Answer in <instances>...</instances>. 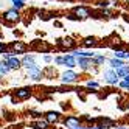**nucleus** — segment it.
Returning <instances> with one entry per match:
<instances>
[{"label":"nucleus","mask_w":129,"mask_h":129,"mask_svg":"<svg viewBox=\"0 0 129 129\" xmlns=\"http://www.w3.org/2000/svg\"><path fill=\"white\" fill-rule=\"evenodd\" d=\"M19 20H20V11L16 8H10V10H5L2 13V22L6 25H14Z\"/></svg>","instance_id":"obj_1"},{"label":"nucleus","mask_w":129,"mask_h":129,"mask_svg":"<svg viewBox=\"0 0 129 129\" xmlns=\"http://www.w3.org/2000/svg\"><path fill=\"white\" fill-rule=\"evenodd\" d=\"M56 45L61 50H75L76 48V41L72 38V36H66V38H58L56 39Z\"/></svg>","instance_id":"obj_2"},{"label":"nucleus","mask_w":129,"mask_h":129,"mask_svg":"<svg viewBox=\"0 0 129 129\" xmlns=\"http://www.w3.org/2000/svg\"><path fill=\"white\" fill-rule=\"evenodd\" d=\"M79 20H84V19H89V17H92V11H90V8L86 6V5H78L75 8H72V11Z\"/></svg>","instance_id":"obj_3"},{"label":"nucleus","mask_w":129,"mask_h":129,"mask_svg":"<svg viewBox=\"0 0 129 129\" xmlns=\"http://www.w3.org/2000/svg\"><path fill=\"white\" fill-rule=\"evenodd\" d=\"M61 82L62 84H75V82H78V78H79V75L75 72V70H66V72H62L61 73Z\"/></svg>","instance_id":"obj_4"},{"label":"nucleus","mask_w":129,"mask_h":129,"mask_svg":"<svg viewBox=\"0 0 129 129\" xmlns=\"http://www.w3.org/2000/svg\"><path fill=\"white\" fill-rule=\"evenodd\" d=\"M103 78H104V82H106V84H109V86H118V82L121 81V79L117 76L115 70L110 69V67L103 72Z\"/></svg>","instance_id":"obj_5"},{"label":"nucleus","mask_w":129,"mask_h":129,"mask_svg":"<svg viewBox=\"0 0 129 129\" xmlns=\"http://www.w3.org/2000/svg\"><path fill=\"white\" fill-rule=\"evenodd\" d=\"M62 123H64V127L66 129H76L82 124V120L76 115H66Z\"/></svg>","instance_id":"obj_6"},{"label":"nucleus","mask_w":129,"mask_h":129,"mask_svg":"<svg viewBox=\"0 0 129 129\" xmlns=\"http://www.w3.org/2000/svg\"><path fill=\"white\" fill-rule=\"evenodd\" d=\"M26 73H28V79H31V81H34V82H39L42 78H44V70L41 69V66H33L31 69H28L26 70Z\"/></svg>","instance_id":"obj_7"},{"label":"nucleus","mask_w":129,"mask_h":129,"mask_svg":"<svg viewBox=\"0 0 129 129\" xmlns=\"http://www.w3.org/2000/svg\"><path fill=\"white\" fill-rule=\"evenodd\" d=\"M10 50L13 51L14 56H17V54H26L28 45H26L25 42H22V41H14V42L10 45Z\"/></svg>","instance_id":"obj_8"},{"label":"nucleus","mask_w":129,"mask_h":129,"mask_svg":"<svg viewBox=\"0 0 129 129\" xmlns=\"http://www.w3.org/2000/svg\"><path fill=\"white\" fill-rule=\"evenodd\" d=\"M31 95H33V89H31V87H28V86H25V87H19V89H16V92H14V98H17L19 101H25V100H28Z\"/></svg>","instance_id":"obj_9"},{"label":"nucleus","mask_w":129,"mask_h":129,"mask_svg":"<svg viewBox=\"0 0 129 129\" xmlns=\"http://www.w3.org/2000/svg\"><path fill=\"white\" fill-rule=\"evenodd\" d=\"M100 45V41L98 38H95V36H87V38H84L81 41V47L84 50H90V48H96Z\"/></svg>","instance_id":"obj_10"},{"label":"nucleus","mask_w":129,"mask_h":129,"mask_svg":"<svg viewBox=\"0 0 129 129\" xmlns=\"http://www.w3.org/2000/svg\"><path fill=\"white\" fill-rule=\"evenodd\" d=\"M44 120L48 124H56V123L61 121V114L56 112V110H48V112L44 114Z\"/></svg>","instance_id":"obj_11"},{"label":"nucleus","mask_w":129,"mask_h":129,"mask_svg":"<svg viewBox=\"0 0 129 129\" xmlns=\"http://www.w3.org/2000/svg\"><path fill=\"white\" fill-rule=\"evenodd\" d=\"M20 61H22V67L28 70V69H31L33 66H36V54H33V53L28 54V53H26V54H23V58H22Z\"/></svg>","instance_id":"obj_12"},{"label":"nucleus","mask_w":129,"mask_h":129,"mask_svg":"<svg viewBox=\"0 0 129 129\" xmlns=\"http://www.w3.org/2000/svg\"><path fill=\"white\" fill-rule=\"evenodd\" d=\"M62 58H64V67H67L69 70H73V69L76 67V58L73 56L72 53L62 54Z\"/></svg>","instance_id":"obj_13"},{"label":"nucleus","mask_w":129,"mask_h":129,"mask_svg":"<svg viewBox=\"0 0 129 129\" xmlns=\"http://www.w3.org/2000/svg\"><path fill=\"white\" fill-rule=\"evenodd\" d=\"M76 67H79L82 72L92 70V59H89V58H76Z\"/></svg>","instance_id":"obj_14"},{"label":"nucleus","mask_w":129,"mask_h":129,"mask_svg":"<svg viewBox=\"0 0 129 129\" xmlns=\"http://www.w3.org/2000/svg\"><path fill=\"white\" fill-rule=\"evenodd\" d=\"M33 48L34 50H38V51H42L44 54L45 53H48L50 51V44H47L45 41H34V44H33Z\"/></svg>","instance_id":"obj_15"},{"label":"nucleus","mask_w":129,"mask_h":129,"mask_svg":"<svg viewBox=\"0 0 129 129\" xmlns=\"http://www.w3.org/2000/svg\"><path fill=\"white\" fill-rule=\"evenodd\" d=\"M107 64H109V67L110 69H114V70H118V69H121L126 66V62L121 61V59H117V58H109L107 59Z\"/></svg>","instance_id":"obj_16"},{"label":"nucleus","mask_w":129,"mask_h":129,"mask_svg":"<svg viewBox=\"0 0 129 129\" xmlns=\"http://www.w3.org/2000/svg\"><path fill=\"white\" fill-rule=\"evenodd\" d=\"M6 64H8V67H10L11 70H19L22 67V61L17 58V56H11L10 59L6 61Z\"/></svg>","instance_id":"obj_17"},{"label":"nucleus","mask_w":129,"mask_h":129,"mask_svg":"<svg viewBox=\"0 0 129 129\" xmlns=\"http://www.w3.org/2000/svg\"><path fill=\"white\" fill-rule=\"evenodd\" d=\"M106 62H107L106 54H100V53H96L95 58L92 59V66H93V67H101V66H104Z\"/></svg>","instance_id":"obj_18"},{"label":"nucleus","mask_w":129,"mask_h":129,"mask_svg":"<svg viewBox=\"0 0 129 129\" xmlns=\"http://www.w3.org/2000/svg\"><path fill=\"white\" fill-rule=\"evenodd\" d=\"M98 126H101L103 129H110V127L115 126V121H114V120H110V118H107V117H104V118H100L98 120Z\"/></svg>","instance_id":"obj_19"},{"label":"nucleus","mask_w":129,"mask_h":129,"mask_svg":"<svg viewBox=\"0 0 129 129\" xmlns=\"http://www.w3.org/2000/svg\"><path fill=\"white\" fill-rule=\"evenodd\" d=\"M127 53H129V50H126V48H123V47H118V48L114 50V58L121 59V61H126V54H127Z\"/></svg>","instance_id":"obj_20"},{"label":"nucleus","mask_w":129,"mask_h":129,"mask_svg":"<svg viewBox=\"0 0 129 129\" xmlns=\"http://www.w3.org/2000/svg\"><path fill=\"white\" fill-rule=\"evenodd\" d=\"M31 127H33V129H50V124L45 121V120L39 118V120H36V121L31 124Z\"/></svg>","instance_id":"obj_21"},{"label":"nucleus","mask_w":129,"mask_h":129,"mask_svg":"<svg viewBox=\"0 0 129 129\" xmlns=\"http://www.w3.org/2000/svg\"><path fill=\"white\" fill-rule=\"evenodd\" d=\"M115 73H117V76L120 78V79H123L126 75H129V66L126 64L124 67H121V69H118V70H115Z\"/></svg>","instance_id":"obj_22"},{"label":"nucleus","mask_w":129,"mask_h":129,"mask_svg":"<svg viewBox=\"0 0 129 129\" xmlns=\"http://www.w3.org/2000/svg\"><path fill=\"white\" fill-rule=\"evenodd\" d=\"M10 72H11V69L8 67L6 61H2V59H0V75H2V76H5V75H8Z\"/></svg>","instance_id":"obj_23"},{"label":"nucleus","mask_w":129,"mask_h":129,"mask_svg":"<svg viewBox=\"0 0 129 129\" xmlns=\"http://www.w3.org/2000/svg\"><path fill=\"white\" fill-rule=\"evenodd\" d=\"M95 6L100 8V10L109 8V6H110V0H96V2H95Z\"/></svg>","instance_id":"obj_24"},{"label":"nucleus","mask_w":129,"mask_h":129,"mask_svg":"<svg viewBox=\"0 0 129 129\" xmlns=\"http://www.w3.org/2000/svg\"><path fill=\"white\" fill-rule=\"evenodd\" d=\"M25 2H26V0H11L13 8H16V10H19V11L25 8Z\"/></svg>","instance_id":"obj_25"},{"label":"nucleus","mask_w":129,"mask_h":129,"mask_svg":"<svg viewBox=\"0 0 129 129\" xmlns=\"http://www.w3.org/2000/svg\"><path fill=\"white\" fill-rule=\"evenodd\" d=\"M81 120H82V121H86L89 127H92V126H93V123H95V118H93V117H90L89 114H84V115L81 117Z\"/></svg>","instance_id":"obj_26"},{"label":"nucleus","mask_w":129,"mask_h":129,"mask_svg":"<svg viewBox=\"0 0 129 129\" xmlns=\"http://www.w3.org/2000/svg\"><path fill=\"white\" fill-rule=\"evenodd\" d=\"M86 87H87V89L98 90V89H100V82H98V81H95V79H89V81L86 82Z\"/></svg>","instance_id":"obj_27"},{"label":"nucleus","mask_w":129,"mask_h":129,"mask_svg":"<svg viewBox=\"0 0 129 129\" xmlns=\"http://www.w3.org/2000/svg\"><path fill=\"white\" fill-rule=\"evenodd\" d=\"M28 115L31 117V118H36V120H39V118H42V112H39V110H34V109H30L28 110Z\"/></svg>","instance_id":"obj_28"},{"label":"nucleus","mask_w":129,"mask_h":129,"mask_svg":"<svg viewBox=\"0 0 129 129\" xmlns=\"http://www.w3.org/2000/svg\"><path fill=\"white\" fill-rule=\"evenodd\" d=\"M53 59H54V58L51 56V54H48V53H45L44 56H42V61H44L45 64H50V62H53Z\"/></svg>","instance_id":"obj_29"},{"label":"nucleus","mask_w":129,"mask_h":129,"mask_svg":"<svg viewBox=\"0 0 129 129\" xmlns=\"http://www.w3.org/2000/svg\"><path fill=\"white\" fill-rule=\"evenodd\" d=\"M53 62L56 64V66H64V58H62V54H59V56H54Z\"/></svg>","instance_id":"obj_30"},{"label":"nucleus","mask_w":129,"mask_h":129,"mask_svg":"<svg viewBox=\"0 0 129 129\" xmlns=\"http://www.w3.org/2000/svg\"><path fill=\"white\" fill-rule=\"evenodd\" d=\"M118 87H120V89H123V90H129V84H127V82H124L123 79L118 82Z\"/></svg>","instance_id":"obj_31"},{"label":"nucleus","mask_w":129,"mask_h":129,"mask_svg":"<svg viewBox=\"0 0 129 129\" xmlns=\"http://www.w3.org/2000/svg\"><path fill=\"white\" fill-rule=\"evenodd\" d=\"M6 50H8V45L3 44V42H0V56H2V54H3Z\"/></svg>","instance_id":"obj_32"},{"label":"nucleus","mask_w":129,"mask_h":129,"mask_svg":"<svg viewBox=\"0 0 129 129\" xmlns=\"http://www.w3.org/2000/svg\"><path fill=\"white\" fill-rule=\"evenodd\" d=\"M67 19H69V20H75V22H76V20H79V19H78V17L73 14V13H69V14H67Z\"/></svg>","instance_id":"obj_33"},{"label":"nucleus","mask_w":129,"mask_h":129,"mask_svg":"<svg viewBox=\"0 0 129 129\" xmlns=\"http://www.w3.org/2000/svg\"><path fill=\"white\" fill-rule=\"evenodd\" d=\"M90 129H103V127H101V126H98V124H93V126H92Z\"/></svg>","instance_id":"obj_34"},{"label":"nucleus","mask_w":129,"mask_h":129,"mask_svg":"<svg viewBox=\"0 0 129 129\" xmlns=\"http://www.w3.org/2000/svg\"><path fill=\"white\" fill-rule=\"evenodd\" d=\"M123 81H124V82H127V84H129V75H126V76L123 78Z\"/></svg>","instance_id":"obj_35"},{"label":"nucleus","mask_w":129,"mask_h":129,"mask_svg":"<svg viewBox=\"0 0 129 129\" xmlns=\"http://www.w3.org/2000/svg\"><path fill=\"white\" fill-rule=\"evenodd\" d=\"M54 26H58V28H61L62 25H61V22H54Z\"/></svg>","instance_id":"obj_36"},{"label":"nucleus","mask_w":129,"mask_h":129,"mask_svg":"<svg viewBox=\"0 0 129 129\" xmlns=\"http://www.w3.org/2000/svg\"><path fill=\"white\" fill-rule=\"evenodd\" d=\"M117 129H129V127H127V126H118Z\"/></svg>","instance_id":"obj_37"},{"label":"nucleus","mask_w":129,"mask_h":129,"mask_svg":"<svg viewBox=\"0 0 129 129\" xmlns=\"http://www.w3.org/2000/svg\"><path fill=\"white\" fill-rule=\"evenodd\" d=\"M2 81H3V76H2V75H0V84H2Z\"/></svg>","instance_id":"obj_38"},{"label":"nucleus","mask_w":129,"mask_h":129,"mask_svg":"<svg viewBox=\"0 0 129 129\" xmlns=\"http://www.w3.org/2000/svg\"><path fill=\"white\" fill-rule=\"evenodd\" d=\"M126 61H129V53H127V54H126Z\"/></svg>","instance_id":"obj_39"},{"label":"nucleus","mask_w":129,"mask_h":129,"mask_svg":"<svg viewBox=\"0 0 129 129\" xmlns=\"http://www.w3.org/2000/svg\"><path fill=\"white\" fill-rule=\"evenodd\" d=\"M126 5H129V0H126Z\"/></svg>","instance_id":"obj_40"},{"label":"nucleus","mask_w":129,"mask_h":129,"mask_svg":"<svg viewBox=\"0 0 129 129\" xmlns=\"http://www.w3.org/2000/svg\"><path fill=\"white\" fill-rule=\"evenodd\" d=\"M127 20H129V19H127Z\"/></svg>","instance_id":"obj_41"}]
</instances>
